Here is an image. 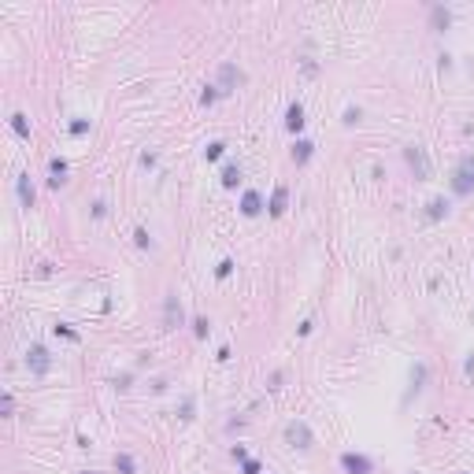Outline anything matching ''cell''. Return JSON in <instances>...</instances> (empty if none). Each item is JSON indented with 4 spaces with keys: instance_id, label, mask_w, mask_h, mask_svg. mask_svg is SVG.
<instances>
[{
    "instance_id": "11",
    "label": "cell",
    "mask_w": 474,
    "mask_h": 474,
    "mask_svg": "<svg viewBox=\"0 0 474 474\" xmlns=\"http://www.w3.org/2000/svg\"><path fill=\"white\" fill-rule=\"evenodd\" d=\"M12 130L19 137H30V126H26V115H12Z\"/></svg>"
},
{
    "instance_id": "7",
    "label": "cell",
    "mask_w": 474,
    "mask_h": 474,
    "mask_svg": "<svg viewBox=\"0 0 474 474\" xmlns=\"http://www.w3.org/2000/svg\"><path fill=\"white\" fill-rule=\"evenodd\" d=\"M19 196H23L26 207L34 204V185H30V178H26V174H19Z\"/></svg>"
},
{
    "instance_id": "1",
    "label": "cell",
    "mask_w": 474,
    "mask_h": 474,
    "mask_svg": "<svg viewBox=\"0 0 474 474\" xmlns=\"http://www.w3.org/2000/svg\"><path fill=\"white\" fill-rule=\"evenodd\" d=\"M286 437L297 444V448H311V430H308L304 422H289L286 426Z\"/></svg>"
},
{
    "instance_id": "9",
    "label": "cell",
    "mask_w": 474,
    "mask_h": 474,
    "mask_svg": "<svg viewBox=\"0 0 474 474\" xmlns=\"http://www.w3.org/2000/svg\"><path fill=\"white\" fill-rule=\"evenodd\" d=\"M282 211H286V189H274V196H271V215H282Z\"/></svg>"
},
{
    "instance_id": "3",
    "label": "cell",
    "mask_w": 474,
    "mask_h": 474,
    "mask_svg": "<svg viewBox=\"0 0 474 474\" xmlns=\"http://www.w3.org/2000/svg\"><path fill=\"white\" fill-rule=\"evenodd\" d=\"M26 363H30V371H34V374H45V371H49V352H45L41 345H34V348H30V356H26Z\"/></svg>"
},
{
    "instance_id": "8",
    "label": "cell",
    "mask_w": 474,
    "mask_h": 474,
    "mask_svg": "<svg viewBox=\"0 0 474 474\" xmlns=\"http://www.w3.org/2000/svg\"><path fill=\"white\" fill-rule=\"evenodd\" d=\"M311 148H315L311 141H297V148H293V159H297V163H308V159H311Z\"/></svg>"
},
{
    "instance_id": "13",
    "label": "cell",
    "mask_w": 474,
    "mask_h": 474,
    "mask_svg": "<svg viewBox=\"0 0 474 474\" xmlns=\"http://www.w3.org/2000/svg\"><path fill=\"white\" fill-rule=\"evenodd\" d=\"M115 467H119L122 474H134V459H130V456H119V459H115Z\"/></svg>"
},
{
    "instance_id": "15",
    "label": "cell",
    "mask_w": 474,
    "mask_h": 474,
    "mask_svg": "<svg viewBox=\"0 0 474 474\" xmlns=\"http://www.w3.org/2000/svg\"><path fill=\"white\" fill-rule=\"evenodd\" d=\"M85 130H89V122H85V119H78V122L71 126V134H85Z\"/></svg>"
},
{
    "instance_id": "10",
    "label": "cell",
    "mask_w": 474,
    "mask_h": 474,
    "mask_svg": "<svg viewBox=\"0 0 474 474\" xmlns=\"http://www.w3.org/2000/svg\"><path fill=\"white\" fill-rule=\"evenodd\" d=\"M237 182H241V167L226 163V167H222V185H237Z\"/></svg>"
},
{
    "instance_id": "12",
    "label": "cell",
    "mask_w": 474,
    "mask_h": 474,
    "mask_svg": "<svg viewBox=\"0 0 474 474\" xmlns=\"http://www.w3.org/2000/svg\"><path fill=\"white\" fill-rule=\"evenodd\" d=\"M174 319L182 322V308H178V304H174V297H170V300H167V326H174Z\"/></svg>"
},
{
    "instance_id": "4",
    "label": "cell",
    "mask_w": 474,
    "mask_h": 474,
    "mask_svg": "<svg viewBox=\"0 0 474 474\" xmlns=\"http://www.w3.org/2000/svg\"><path fill=\"white\" fill-rule=\"evenodd\" d=\"M404 156H407V163H411L415 170H419V178H426V174H430V163H426V152H422V148H415V145H411Z\"/></svg>"
},
{
    "instance_id": "16",
    "label": "cell",
    "mask_w": 474,
    "mask_h": 474,
    "mask_svg": "<svg viewBox=\"0 0 474 474\" xmlns=\"http://www.w3.org/2000/svg\"><path fill=\"white\" fill-rule=\"evenodd\" d=\"M245 474H260V463H256V459H245Z\"/></svg>"
},
{
    "instance_id": "5",
    "label": "cell",
    "mask_w": 474,
    "mask_h": 474,
    "mask_svg": "<svg viewBox=\"0 0 474 474\" xmlns=\"http://www.w3.org/2000/svg\"><path fill=\"white\" fill-rule=\"evenodd\" d=\"M241 211H245V215H260V211H263V196L256 193V189H249V193L241 196Z\"/></svg>"
},
{
    "instance_id": "2",
    "label": "cell",
    "mask_w": 474,
    "mask_h": 474,
    "mask_svg": "<svg viewBox=\"0 0 474 474\" xmlns=\"http://www.w3.org/2000/svg\"><path fill=\"white\" fill-rule=\"evenodd\" d=\"M341 467H345L348 474H371V459L356 456V452H345V456H341Z\"/></svg>"
},
{
    "instance_id": "6",
    "label": "cell",
    "mask_w": 474,
    "mask_h": 474,
    "mask_svg": "<svg viewBox=\"0 0 474 474\" xmlns=\"http://www.w3.org/2000/svg\"><path fill=\"white\" fill-rule=\"evenodd\" d=\"M286 126H289V130H300V126H304V108H300V104H289V111H286Z\"/></svg>"
},
{
    "instance_id": "14",
    "label": "cell",
    "mask_w": 474,
    "mask_h": 474,
    "mask_svg": "<svg viewBox=\"0 0 474 474\" xmlns=\"http://www.w3.org/2000/svg\"><path fill=\"white\" fill-rule=\"evenodd\" d=\"M222 148H226V145H219V141H215V145H207V159H219Z\"/></svg>"
}]
</instances>
